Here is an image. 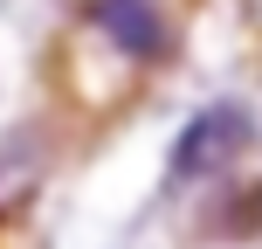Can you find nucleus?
<instances>
[{
  "label": "nucleus",
  "instance_id": "f257e3e1",
  "mask_svg": "<svg viewBox=\"0 0 262 249\" xmlns=\"http://www.w3.org/2000/svg\"><path fill=\"white\" fill-rule=\"evenodd\" d=\"M255 139V125H249V111L242 104H207L193 125L172 139V180H200V173H221L228 159L242 152V145Z\"/></svg>",
  "mask_w": 262,
  "mask_h": 249
},
{
  "label": "nucleus",
  "instance_id": "f03ea898",
  "mask_svg": "<svg viewBox=\"0 0 262 249\" xmlns=\"http://www.w3.org/2000/svg\"><path fill=\"white\" fill-rule=\"evenodd\" d=\"M90 21L104 28L124 55H159L166 49V14H159L152 0H97Z\"/></svg>",
  "mask_w": 262,
  "mask_h": 249
},
{
  "label": "nucleus",
  "instance_id": "7ed1b4c3",
  "mask_svg": "<svg viewBox=\"0 0 262 249\" xmlns=\"http://www.w3.org/2000/svg\"><path fill=\"white\" fill-rule=\"evenodd\" d=\"M242 7H249V21H255V28H262V0H242Z\"/></svg>",
  "mask_w": 262,
  "mask_h": 249
}]
</instances>
